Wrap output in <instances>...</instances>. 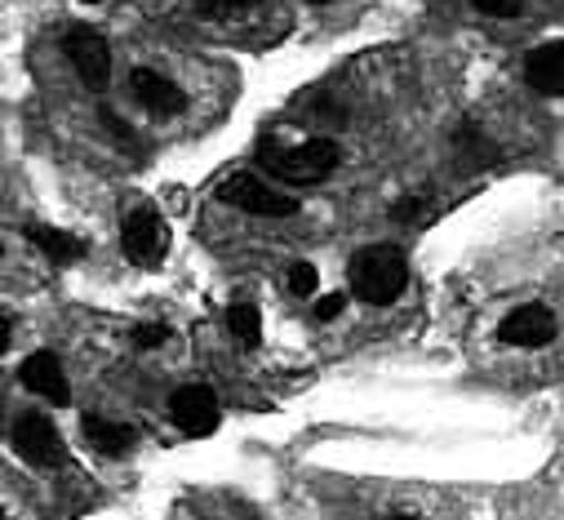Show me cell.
Returning a JSON list of instances; mask_svg holds the SVG:
<instances>
[{
	"mask_svg": "<svg viewBox=\"0 0 564 520\" xmlns=\"http://www.w3.org/2000/svg\"><path fill=\"white\" fill-rule=\"evenodd\" d=\"M409 285V263L395 245H369L351 258V290L356 299L373 303V307H387L404 294Z\"/></svg>",
	"mask_w": 564,
	"mask_h": 520,
	"instance_id": "cell-1",
	"label": "cell"
},
{
	"mask_svg": "<svg viewBox=\"0 0 564 520\" xmlns=\"http://www.w3.org/2000/svg\"><path fill=\"white\" fill-rule=\"evenodd\" d=\"M338 143L334 139H312L299 148H262V165L290 187H312L338 170Z\"/></svg>",
	"mask_w": 564,
	"mask_h": 520,
	"instance_id": "cell-2",
	"label": "cell"
},
{
	"mask_svg": "<svg viewBox=\"0 0 564 520\" xmlns=\"http://www.w3.org/2000/svg\"><path fill=\"white\" fill-rule=\"evenodd\" d=\"M218 196H223L227 205L253 214V218H290V214H299V201H294L290 192H275V187H267L262 178H249V174L227 178Z\"/></svg>",
	"mask_w": 564,
	"mask_h": 520,
	"instance_id": "cell-3",
	"label": "cell"
},
{
	"mask_svg": "<svg viewBox=\"0 0 564 520\" xmlns=\"http://www.w3.org/2000/svg\"><path fill=\"white\" fill-rule=\"evenodd\" d=\"M120 245H124V253L133 258V263H143V268L161 263L165 249H170L165 218H161L152 205H138V209L124 218V227H120Z\"/></svg>",
	"mask_w": 564,
	"mask_h": 520,
	"instance_id": "cell-4",
	"label": "cell"
},
{
	"mask_svg": "<svg viewBox=\"0 0 564 520\" xmlns=\"http://www.w3.org/2000/svg\"><path fill=\"white\" fill-rule=\"evenodd\" d=\"M170 419H174V427L187 432V436H209V432L218 427L223 410H218V397L209 392V387L187 382V387H178L174 401H170Z\"/></svg>",
	"mask_w": 564,
	"mask_h": 520,
	"instance_id": "cell-5",
	"label": "cell"
},
{
	"mask_svg": "<svg viewBox=\"0 0 564 520\" xmlns=\"http://www.w3.org/2000/svg\"><path fill=\"white\" fill-rule=\"evenodd\" d=\"M63 50H67V63L76 67V76H80L89 89H102V85L111 80V50H107V41H102L98 32L76 28V32H67Z\"/></svg>",
	"mask_w": 564,
	"mask_h": 520,
	"instance_id": "cell-6",
	"label": "cell"
},
{
	"mask_svg": "<svg viewBox=\"0 0 564 520\" xmlns=\"http://www.w3.org/2000/svg\"><path fill=\"white\" fill-rule=\"evenodd\" d=\"M14 449L32 467H58L63 463V441L45 414H23L14 423Z\"/></svg>",
	"mask_w": 564,
	"mask_h": 520,
	"instance_id": "cell-7",
	"label": "cell"
},
{
	"mask_svg": "<svg viewBox=\"0 0 564 520\" xmlns=\"http://www.w3.org/2000/svg\"><path fill=\"white\" fill-rule=\"evenodd\" d=\"M19 378H23L28 392H36V397H41V401H50V405H67V401H72L67 369L58 365V356H54V351H36V356H28V360H23V369H19Z\"/></svg>",
	"mask_w": 564,
	"mask_h": 520,
	"instance_id": "cell-8",
	"label": "cell"
},
{
	"mask_svg": "<svg viewBox=\"0 0 564 520\" xmlns=\"http://www.w3.org/2000/svg\"><path fill=\"white\" fill-rule=\"evenodd\" d=\"M498 334L511 347H546L555 338V316L546 307H538V303H524V307H516V312L502 316Z\"/></svg>",
	"mask_w": 564,
	"mask_h": 520,
	"instance_id": "cell-9",
	"label": "cell"
},
{
	"mask_svg": "<svg viewBox=\"0 0 564 520\" xmlns=\"http://www.w3.org/2000/svg\"><path fill=\"white\" fill-rule=\"evenodd\" d=\"M129 85H133V98L143 102L152 116H174V111L183 107V89H178L170 76L152 72V67H138V72L129 76Z\"/></svg>",
	"mask_w": 564,
	"mask_h": 520,
	"instance_id": "cell-10",
	"label": "cell"
},
{
	"mask_svg": "<svg viewBox=\"0 0 564 520\" xmlns=\"http://www.w3.org/2000/svg\"><path fill=\"white\" fill-rule=\"evenodd\" d=\"M524 76L538 94H564V41H546L529 54Z\"/></svg>",
	"mask_w": 564,
	"mask_h": 520,
	"instance_id": "cell-11",
	"label": "cell"
},
{
	"mask_svg": "<svg viewBox=\"0 0 564 520\" xmlns=\"http://www.w3.org/2000/svg\"><path fill=\"white\" fill-rule=\"evenodd\" d=\"M85 441H89L98 454H107V458H124L138 436H133V427H124V423H111V419L89 414V419H85Z\"/></svg>",
	"mask_w": 564,
	"mask_h": 520,
	"instance_id": "cell-12",
	"label": "cell"
},
{
	"mask_svg": "<svg viewBox=\"0 0 564 520\" xmlns=\"http://www.w3.org/2000/svg\"><path fill=\"white\" fill-rule=\"evenodd\" d=\"M28 240L45 258H54V263H76V258H85V240L63 231V227H28Z\"/></svg>",
	"mask_w": 564,
	"mask_h": 520,
	"instance_id": "cell-13",
	"label": "cell"
},
{
	"mask_svg": "<svg viewBox=\"0 0 564 520\" xmlns=\"http://www.w3.org/2000/svg\"><path fill=\"white\" fill-rule=\"evenodd\" d=\"M227 329L236 334V343L258 347L262 343V316H258V307L253 303H231L227 307Z\"/></svg>",
	"mask_w": 564,
	"mask_h": 520,
	"instance_id": "cell-14",
	"label": "cell"
},
{
	"mask_svg": "<svg viewBox=\"0 0 564 520\" xmlns=\"http://www.w3.org/2000/svg\"><path fill=\"white\" fill-rule=\"evenodd\" d=\"M253 6H262V0H200V14L205 19H236Z\"/></svg>",
	"mask_w": 564,
	"mask_h": 520,
	"instance_id": "cell-15",
	"label": "cell"
},
{
	"mask_svg": "<svg viewBox=\"0 0 564 520\" xmlns=\"http://www.w3.org/2000/svg\"><path fill=\"white\" fill-rule=\"evenodd\" d=\"M316 281H321V272H316V263H294V268H290V290H294L299 299H307V294H316Z\"/></svg>",
	"mask_w": 564,
	"mask_h": 520,
	"instance_id": "cell-16",
	"label": "cell"
},
{
	"mask_svg": "<svg viewBox=\"0 0 564 520\" xmlns=\"http://www.w3.org/2000/svg\"><path fill=\"white\" fill-rule=\"evenodd\" d=\"M471 6H476L480 14H494V19H516L524 0H471Z\"/></svg>",
	"mask_w": 564,
	"mask_h": 520,
	"instance_id": "cell-17",
	"label": "cell"
},
{
	"mask_svg": "<svg viewBox=\"0 0 564 520\" xmlns=\"http://www.w3.org/2000/svg\"><path fill=\"white\" fill-rule=\"evenodd\" d=\"M343 307H347V299H343V294H325V299L316 303V321H338V316H343Z\"/></svg>",
	"mask_w": 564,
	"mask_h": 520,
	"instance_id": "cell-18",
	"label": "cell"
},
{
	"mask_svg": "<svg viewBox=\"0 0 564 520\" xmlns=\"http://www.w3.org/2000/svg\"><path fill=\"white\" fill-rule=\"evenodd\" d=\"M133 338H138V347H161L165 343V325H143Z\"/></svg>",
	"mask_w": 564,
	"mask_h": 520,
	"instance_id": "cell-19",
	"label": "cell"
},
{
	"mask_svg": "<svg viewBox=\"0 0 564 520\" xmlns=\"http://www.w3.org/2000/svg\"><path fill=\"white\" fill-rule=\"evenodd\" d=\"M6 347H10V316L0 312V356H6Z\"/></svg>",
	"mask_w": 564,
	"mask_h": 520,
	"instance_id": "cell-20",
	"label": "cell"
},
{
	"mask_svg": "<svg viewBox=\"0 0 564 520\" xmlns=\"http://www.w3.org/2000/svg\"><path fill=\"white\" fill-rule=\"evenodd\" d=\"M391 520H413V516H391Z\"/></svg>",
	"mask_w": 564,
	"mask_h": 520,
	"instance_id": "cell-21",
	"label": "cell"
},
{
	"mask_svg": "<svg viewBox=\"0 0 564 520\" xmlns=\"http://www.w3.org/2000/svg\"><path fill=\"white\" fill-rule=\"evenodd\" d=\"M0 520H6V511H0Z\"/></svg>",
	"mask_w": 564,
	"mask_h": 520,
	"instance_id": "cell-22",
	"label": "cell"
}]
</instances>
